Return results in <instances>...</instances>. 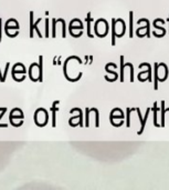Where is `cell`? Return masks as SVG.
Segmentation results:
<instances>
[{
	"mask_svg": "<svg viewBox=\"0 0 169 190\" xmlns=\"http://www.w3.org/2000/svg\"><path fill=\"white\" fill-rule=\"evenodd\" d=\"M39 67V64H32L30 68H29V77H30V79L35 82V81H39L40 79V72L39 71H37L35 72V69Z\"/></svg>",
	"mask_w": 169,
	"mask_h": 190,
	"instance_id": "obj_1",
	"label": "cell"
},
{
	"mask_svg": "<svg viewBox=\"0 0 169 190\" xmlns=\"http://www.w3.org/2000/svg\"><path fill=\"white\" fill-rule=\"evenodd\" d=\"M136 110H137V113H138V116H139V119H141V130L138 131V135H141V133H143V131H144V129H145V124H146V120L148 119V116H149V111H150V109H149V108H147L144 119L141 118V111H139V109H136Z\"/></svg>",
	"mask_w": 169,
	"mask_h": 190,
	"instance_id": "obj_2",
	"label": "cell"
},
{
	"mask_svg": "<svg viewBox=\"0 0 169 190\" xmlns=\"http://www.w3.org/2000/svg\"><path fill=\"white\" fill-rule=\"evenodd\" d=\"M57 103H59L57 100L54 101V103L52 105V108H51V111H52V127H55V112L57 111V108H56Z\"/></svg>",
	"mask_w": 169,
	"mask_h": 190,
	"instance_id": "obj_3",
	"label": "cell"
},
{
	"mask_svg": "<svg viewBox=\"0 0 169 190\" xmlns=\"http://www.w3.org/2000/svg\"><path fill=\"white\" fill-rule=\"evenodd\" d=\"M91 12L87 14V17H86V23H87V36L90 38H93V35L91 33Z\"/></svg>",
	"mask_w": 169,
	"mask_h": 190,
	"instance_id": "obj_4",
	"label": "cell"
},
{
	"mask_svg": "<svg viewBox=\"0 0 169 190\" xmlns=\"http://www.w3.org/2000/svg\"><path fill=\"white\" fill-rule=\"evenodd\" d=\"M33 29H34V23H33V11H30V38H33Z\"/></svg>",
	"mask_w": 169,
	"mask_h": 190,
	"instance_id": "obj_5",
	"label": "cell"
},
{
	"mask_svg": "<svg viewBox=\"0 0 169 190\" xmlns=\"http://www.w3.org/2000/svg\"><path fill=\"white\" fill-rule=\"evenodd\" d=\"M168 110L165 109V101H162V127H165V113L167 112Z\"/></svg>",
	"mask_w": 169,
	"mask_h": 190,
	"instance_id": "obj_6",
	"label": "cell"
},
{
	"mask_svg": "<svg viewBox=\"0 0 169 190\" xmlns=\"http://www.w3.org/2000/svg\"><path fill=\"white\" fill-rule=\"evenodd\" d=\"M124 57L123 56H120V81L123 82L124 81Z\"/></svg>",
	"mask_w": 169,
	"mask_h": 190,
	"instance_id": "obj_7",
	"label": "cell"
},
{
	"mask_svg": "<svg viewBox=\"0 0 169 190\" xmlns=\"http://www.w3.org/2000/svg\"><path fill=\"white\" fill-rule=\"evenodd\" d=\"M158 68H159V65L156 62L155 64V86H154L155 90L158 89Z\"/></svg>",
	"mask_w": 169,
	"mask_h": 190,
	"instance_id": "obj_8",
	"label": "cell"
},
{
	"mask_svg": "<svg viewBox=\"0 0 169 190\" xmlns=\"http://www.w3.org/2000/svg\"><path fill=\"white\" fill-rule=\"evenodd\" d=\"M154 124H155V127H160V124L157 122V111H158V108H157V103H154Z\"/></svg>",
	"mask_w": 169,
	"mask_h": 190,
	"instance_id": "obj_9",
	"label": "cell"
},
{
	"mask_svg": "<svg viewBox=\"0 0 169 190\" xmlns=\"http://www.w3.org/2000/svg\"><path fill=\"white\" fill-rule=\"evenodd\" d=\"M133 11L129 12V37H133Z\"/></svg>",
	"mask_w": 169,
	"mask_h": 190,
	"instance_id": "obj_10",
	"label": "cell"
},
{
	"mask_svg": "<svg viewBox=\"0 0 169 190\" xmlns=\"http://www.w3.org/2000/svg\"><path fill=\"white\" fill-rule=\"evenodd\" d=\"M6 111H7V108H6V107H3L2 110H1V113H0V120L2 119V117H3V115H5V112H6ZM0 128H8V124H0Z\"/></svg>",
	"mask_w": 169,
	"mask_h": 190,
	"instance_id": "obj_11",
	"label": "cell"
},
{
	"mask_svg": "<svg viewBox=\"0 0 169 190\" xmlns=\"http://www.w3.org/2000/svg\"><path fill=\"white\" fill-rule=\"evenodd\" d=\"M41 21V18H39L37 21H35V23H34V30H37V32H38V36L40 37V38H42V33H41V31L40 30L38 29V25H39V22Z\"/></svg>",
	"mask_w": 169,
	"mask_h": 190,
	"instance_id": "obj_12",
	"label": "cell"
},
{
	"mask_svg": "<svg viewBox=\"0 0 169 190\" xmlns=\"http://www.w3.org/2000/svg\"><path fill=\"white\" fill-rule=\"evenodd\" d=\"M128 67L130 69V81L133 82L134 81V68H133V65L130 62H128Z\"/></svg>",
	"mask_w": 169,
	"mask_h": 190,
	"instance_id": "obj_13",
	"label": "cell"
},
{
	"mask_svg": "<svg viewBox=\"0 0 169 190\" xmlns=\"http://www.w3.org/2000/svg\"><path fill=\"white\" fill-rule=\"evenodd\" d=\"M45 37H49V20L45 19Z\"/></svg>",
	"mask_w": 169,
	"mask_h": 190,
	"instance_id": "obj_14",
	"label": "cell"
},
{
	"mask_svg": "<svg viewBox=\"0 0 169 190\" xmlns=\"http://www.w3.org/2000/svg\"><path fill=\"white\" fill-rule=\"evenodd\" d=\"M129 112H130V109L127 108V127L130 126V122H129Z\"/></svg>",
	"mask_w": 169,
	"mask_h": 190,
	"instance_id": "obj_15",
	"label": "cell"
},
{
	"mask_svg": "<svg viewBox=\"0 0 169 190\" xmlns=\"http://www.w3.org/2000/svg\"><path fill=\"white\" fill-rule=\"evenodd\" d=\"M1 18H0V41H1Z\"/></svg>",
	"mask_w": 169,
	"mask_h": 190,
	"instance_id": "obj_16",
	"label": "cell"
},
{
	"mask_svg": "<svg viewBox=\"0 0 169 190\" xmlns=\"http://www.w3.org/2000/svg\"><path fill=\"white\" fill-rule=\"evenodd\" d=\"M0 81H1V82H3V76L1 74V71H0Z\"/></svg>",
	"mask_w": 169,
	"mask_h": 190,
	"instance_id": "obj_17",
	"label": "cell"
}]
</instances>
